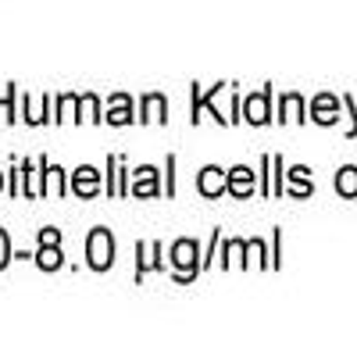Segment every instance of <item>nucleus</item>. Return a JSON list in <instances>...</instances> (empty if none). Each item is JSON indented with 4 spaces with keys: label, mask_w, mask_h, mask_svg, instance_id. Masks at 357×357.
<instances>
[{
    "label": "nucleus",
    "mask_w": 357,
    "mask_h": 357,
    "mask_svg": "<svg viewBox=\"0 0 357 357\" xmlns=\"http://www.w3.org/2000/svg\"><path fill=\"white\" fill-rule=\"evenodd\" d=\"M200 261L204 257H200L197 240H175L172 250H168V264H172V272H175V282H193L204 272Z\"/></svg>",
    "instance_id": "1"
},
{
    "label": "nucleus",
    "mask_w": 357,
    "mask_h": 357,
    "mask_svg": "<svg viewBox=\"0 0 357 357\" xmlns=\"http://www.w3.org/2000/svg\"><path fill=\"white\" fill-rule=\"evenodd\" d=\"M86 264L93 268V272H107V268L114 264V236H111V229L97 225L86 236Z\"/></svg>",
    "instance_id": "2"
},
{
    "label": "nucleus",
    "mask_w": 357,
    "mask_h": 357,
    "mask_svg": "<svg viewBox=\"0 0 357 357\" xmlns=\"http://www.w3.org/2000/svg\"><path fill=\"white\" fill-rule=\"evenodd\" d=\"M240 107H243V122L268 126V122H272V86H264L261 93H250Z\"/></svg>",
    "instance_id": "3"
},
{
    "label": "nucleus",
    "mask_w": 357,
    "mask_h": 357,
    "mask_svg": "<svg viewBox=\"0 0 357 357\" xmlns=\"http://www.w3.org/2000/svg\"><path fill=\"white\" fill-rule=\"evenodd\" d=\"M100 172L93 168V165H82V168H75L72 172V183H68V190L79 197V200H93L97 193H100Z\"/></svg>",
    "instance_id": "4"
},
{
    "label": "nucleus",
    "mask_w": 357,
    "mask_h": 357,
    "mask_svg": "<svg viewBox=\"0 0 357 357\" xmlns=\"http://www.w3.org/2000/svg\"><path fill=\"white\" fill-rule=\"evenodd\" d=\"M139 122L143 126H165L168 122V100H165V93H143L139 97Z\"/></svg>",
    "instance_id": "5"
},
{
    "label": "nucleus",
    "mask_w": 357,
    "mask_h": 357,
    "mask_svg": "<svg viewBox=\"0 0 357 357\" xmlns=\"http://www.w3.org/2000/svg\"><path fill=\"white\" fill-rule=\"evenodd\" d=\"M107 126H132L136 122V104L129 93H111L107 97Z\"/></svg>",
    "instance_id": "6"
},
{
    "label": "nucleus",
    "mask_w": 357,
    "mask_h": 357,
    "mask_svg": "<svg viewBox=\"0 0 357 357\" xmlns=\"http://www.w3.org/2000/svg\"><path fill=\"white\" fill-rule=\"evenodd\" d=\"M254 172L247 168V165H236V168H229L225 172V193H232L236 200H247L250 193H254Z\"/></svg>",
    "instance_id": "7"
},
{
    "label": "nucleus",
    "mask_w": 357,
    "mask_h": 357,
    "mask_svg": "<svg viewBox=\"0 0 357 357\" xmlns=\"http://www.w3.org/2000/svg\"><path fill=\"white\" fill-rule=\"evenodd\" d=\"M129 193H132L136 200L158 197V193H161V183H158V168H154V165H143V168H136V172H132V186H129Z\"/></svg>",
    "instance_id": "8"
},
{
    "label": "nucleus",
    "mask_w": 357,
    "mask_h": 357,
    "mask_svg": "<svg viewBox=\"0 0 357 357\" xmlns=\"http://www.w3.org/2000/svg\"><path fill=\"white\" fill-rule=\"evenodd\" d=\"M136 282L146 275V272H161L165 268V261H161V243H154V240H143L139 247H136Z\"/></svg>",
    "instance_id": "9"
},
{
    "label": "nucleus",
    "mask_w": 357,
    "mask_h": 357,
    "mask_svg": "<svg viewBox=\"0 0 357 357\" xmlns=\"http://www.w3.org/2000/svg\"><path fill=\"white\" fill-rule=\"evenodd\" d=\"M197 190H200V197H207V200L222 197V193H225V172H222L218 165L200 168V175H197Z\"/></svg>",
    "instance_id": "10"
},
{
    "label": "nucleus",
    "mask_w": 357,
    "mask_h": 357,
    "mask_svg": "<svg viewBox=\"0 0 357 357\" xmlns=\"http://www.w3.org/2000/svg\"><path fill=\"white\" fill-rule=\"evenodd\" d=\"M340 100L333 97V93H318L314 100H311V118L318 126H336L340 122Z\"/></svg>",
    "instance_id": "11"
},
{
    "label": "nucleus",
    "mask_w": 357,
    "mask_h": 357,
    "mask_svg": "<svg viewBox=\"0 0 357 357\" xmlns=\"http://www.w3.org/2000/svg\"><path fill=\"white\" fill-rule=\"evenodd\" d=\"M68 193V172L61 165H43V197H65Z\"/></svg>",
    "instance_id": "12"
},
{
    "label": "nucleus",
    "mask_w": 357,
    "mask_h": 357,
    "mask_svg": "<svg viewBox=\"0 0 357 357\" xmlns=\"http://www.w3.org/2000/svg\"><path fill=\"white\" fill-rule=\"evenodd\" d=\"M279 122H307V104L301 93H282L279 100Z\"/></svg>",
    "instance_id": "13"
},
{
    "label": "nucleus",
    "mask_w": 357,
    "mask_h": 357,
    "mask_svg": "<svg viewBox=\"0 0 357 357\" xmlns=\"http://www.w3.org/2000/svg\"><path fill=\"white\" fill-rule=\"evenodd\" d=\"M22 107H25V122H29V126H47V122H54V114H50V93H43L36 104L29 100V97H22Z\"/></svg>",
    "instance_id": "14"
},
{
    "label": "nucleus",
    "mask_w": 357,
    "mask_h": 357,
    "mask_svg": "<svg viewBox=\"0 0 357 357\" xmlns=\"http://www.w3.org/2000/svg\"><path fill=\"white\" fill-rule=\"evenodd\" d=\"M36 268L43 272H57V268H65V254H61V243H40V250L33 254Z\"/></svg>",
    "instance_id": "15"
},
{
    "label": "nucleus",
    "mask_w": 357,
    "mask_h": 357,
    "mask_svg": "<svg viewBox=\"0 0 357 357\" xmlns=\"http://www.w3.org/2000/svg\"><path fill=\"white\" fill-rule=\"evenodd\" d=\"M286 178H289V186H286V190H289L293 197H311V190H314V186H311V175H307V168H304V165L289 168V172H286Z\"/></svg>",
    "instance_id": "16"
},
{
    "label": "nucleus",
    "mask_w": 357,
    "mask_h": 357,
    "mask_svg": "<svg viewBox=\"0 0 357 357\" xmlns=\"http://www.w3.org/2000/svg\"><path fill=\"white\" fill-rule=\"evenodd\" d=\"M79 122H93V126H100L104 122V114H100V100H97V93H82L79 97Z\"/></svg>",
    "instance_id": "17"
},
{
    "label": "nucleus",
    "mask_w": 357,
    "mask_h": 357,
    "mask_svg": "<svg viewBox=\"0 0 357 357\" xmlns=\"http://www.w3.org/2000/svg\"><path fill=\"white\" fill-rule=\"evenodd\" d=\"M336 193L340 197H350V200L357 197V168L354 165H347V168L336 172Z\"/></svg>",
    "instance_id": "18"
},
{
    "label": "nucleus",
    "mask_w": 357,
    "mask_h": 357,
    "mask_svg": "<svg viewBox=\"0 0 357 357\" xmlns=\"http://www.w3.org/2000/svg\"><path fill=\"white\" fill-rule=\"evenodd\" d=\"M222 268H232V264H243L247 268V257H240V254H247V240H225V247H222Z\"/></svg>",
    "instance_id": "19"
},
{
    "label": "nucleus",
    "mask_w": 357,
    "mask_h": 357,
    "mask_svg": "<svg viewBox=\"0 0 357 357\" xmlns=\"http://www.w3.org/2000/svg\"><path fill=\"white\" fill-rule=\"evenodd\" d=\"M79 107V93H61L57 97V114H54V122H68V118H75L72 111Z\"/></svg>",
    "instance_id": "20"
},
{
    "label": "nucleus",
    "mask_w": 357,
    "mask_h": 357,
    "mask_svg": "<svg viewBox=\"0 0 357 357\" xmlns=\"http://www.w3.org/2000/svg\"><path fill=\"white\" fill-rule=\"evenodd\" d=\"M272 193H286V161L282 158H272Z\"/></svg>",
    "instance_id": "21"
},
{
    "label": "nucleus",
    "mask_w": 357,
    "mask_h": 357,
    "mask_svg": "<svg viewBox=\"0 0 357 357\" xmlns=\"http://www.w3.org/2000/svg\"><path fill=\"white\" fill-rule=\"evenodd\" d=\"M11 257H15V254H11V240H8V232L0 229V272L11 264Z\"/></svg>",
    "instance_id": "22"
},
{
    "label": "nucleus",
    "mask_w": 357,
    "mask_h": 357,
    "mask_svg": "<svg viewBox=\"0 0 357 357\" xmlns=\"http://www.w3.org/2000/svg\"><path fill=\"white\" fill-rule=\"evenodd\" d=\"M165 168H168V178H165V193H168V197H175V154H168Z\"/></svg>",
    "instance_id": "23"
},
{
    "label": "nucleus",
    "mask_w": 357,
    "mask_h": 357,
    "mask_svg": "<svg viewBox=\"0 0 357 357\" xmlns=\"http://www.w3.org/2000/svg\"><path fill=\"white\" fill-rule=\"evenodd\" d=\"M40 243H61V229H54V225L40 229Z\"/></svg>",
    "instance_id": "24"
},
{
    "label": "nucleus",
    "mask_w": 357,
    "mask_h": 357,
    "mask_svg": "<svg viewBox=\"0 0 357 357\" xmlns=\"http://www.w3.org/2000/svg\"><path fill=\"white\" fill-rule=\"evenodd\" d=\"M0 190H4V172H0Z\"/></svg>",
    "instance_id": "25"
}]
</instances>
